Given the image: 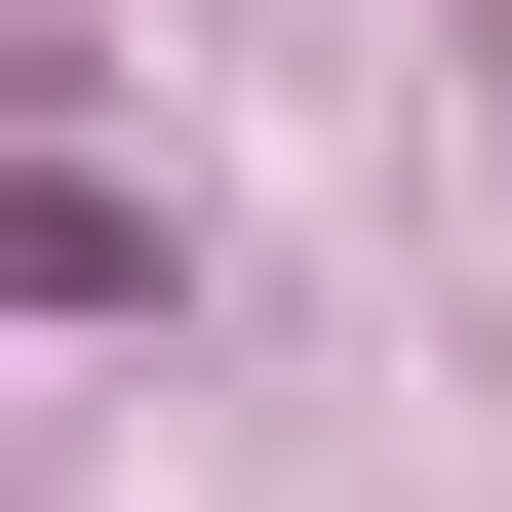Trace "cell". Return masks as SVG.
I'll use <instances>...</instances> for the list:
<instances>
[{
	"label": "cell",
	"mask_w": 512,
	"mask_h": 512,
	"mask_svg": "<svg viewBox=\"0 0 512 512\" xmlns=\"http://www.w3.org/2000/svg\"><path fill=\"white\" fill-rule=\"evenodd\" d=\"M0 316H158V197H40L0 158Z\"/></svg>",
	"instance_id": "1"
}]
</instances>
